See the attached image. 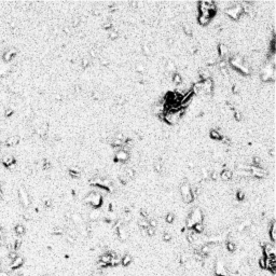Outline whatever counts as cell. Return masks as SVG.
I'll use <instances>...</instances> for the list:
<instances>
[{
    "label": "cell",
    "instance_id": "cell-7",
    "mask_svg": "<svg viewBox=\"0 0 276 276\" xmlns=\"http://www.w3.org/2000/svg\"><path fill=\"white\" fill-rule=\"evenodd\" d=\"M215 15V13L209 12V11H203V12H200L199 17H197V22L201 26H206L210 23L211 17Z\"/></svg>",
    "mask_w": 276,
    "mask_h": 276
},
{
    "label": "cell",
    "instance_id": "cell-51",
    "mask_svg": "<svg viewBox=\"0 0 276 276\" xmlns=\"http://www.w3.org/2000/svg\"><path fill=\"white\" fill-rule=\"evenodd\" d=\"M3 271V267H2V261L0 260V272H2Z\"/></svg>",
    "mask_w": 276,
    "mask_h": 276
},
{
    "label": "cell",
    "instance_id": "cell-41",
    "mask_svg": "<svg viewBox=\"0 0 276 276\" xmlns=\"http://www.w3.org/2000/svg\"><path fill=\"white\" fill-rule=\"evenodd\" d=\"M89 65H90V60H89V58H83V60H82V67H83V68H85V67H87Z\"/></svg>",
    "mask_w": 276,
    "mask_h": 276
},
{
    "label": "cell",
    "instance_id": "cell-19",
    "mask_svg": "<svg viewBox=\"0 0 276 276\" xmlns=\"http://www.w3.org/2000/svg\"><path fill=\"white\" fill-rule=\"evenodd\" d=\"M18 141H20V137L18 136H11V137H9V138H7L6 145L9 146V147H12V146L17 145Z\"/></svg>",
    "mask_w": 276,
    "mask_h": 276
},
{
    "label": "cell",
    "instance_id": "cell-18",
    "mask_svg": "<svg viewBox=\"0 0 276 276\" xmlns=\"http://www.w3.org/2000/svg\"><path fill=\"white\" fill-rule=\"evenodd\" d=\"M120 263H121V257L118 256L117 253H114V252H112V253H111V260H110L109 265L117 267V265H119Z\"/></svg>",
    "mask_w": 276,
    "mask_h": 276
},
{
    "label": "cell",
    "instance_id": "cell-6",
    "mask_svg": "<svg viewBox=\"0 0 276 276\" xmlns=\"http://www.w3.org/2000/svg\"><path fill=\"white\" fill-rule=\"evenodd\" d=\"M215 274L217 276H229V272L226 267V263L221 259H218L216 261V263H215Z\"/></svg>",
    "mask_w": 276,
    "mask_h": 276
},
{
    "label": "cell",
    "instance_id": "cell-36",
    "mask_svg": "<svg viewBox=\"0 0 276 276\" xmlns=\"http://www.w3.org/2000/svg\"><path fill=\"white\" fill-rule=\"evenodd\" d=\"M109 37H110V39L114 40V39H117L119 37V33H118L117 30H112V31H109Z\"/></svg>",
    "mask_w": 276,
    "mask_h": 276
},
{
    "label": "cell",
    "instance_id": "cell-34",
    "mask_svg": "<svg viewBox=\"0 0 276 276\" xmlns=\"http://www.w3.org/2000/svg\"><path fill=\"white\" fill-rule=\"evenodd\" d=\"M162 168H163V164H162V162H161V161H157V162L154 163V169L157 173H160L161 170H162Z\"/></svg>",
    "mask_w": 276,
    "mask_h": 276
},
{
    "label": "cell",
    "instance_id": "cell-37",
    "mask_svg": "<svg viewBox=\"0 0 276 276\" xmlns=\"http://www.w3.org/2000/svg\"><path fill=\"white\" fill-rule=\"evenodd\" d=\"M166 69H167V70H169V71H172V70H175V64H174V63H173L172 60H169V62L167 63Z\"/></svg>",
    "mask_w": 276,
    "mask_h": 276
},
{
    "label": "cell",
    "instance_id": "cell-33",
    "mask_svg": "<svg viewBox=\"0 0 276 276\" xmlns=\"http://www.w3.org/2000/svg\"><path fill=\"white\" fill-rule=\"evenodd\" d=\"M174 220H175V216H174V214H167L166 217H165V221H166L167 223H173L174 222Z\"/></svg>",
    "mask_w": 276,
    "mask_h": 276
},
{
    "label": "cell",
    "instance_id": "cell-44",
    "mask_svg": "<svg viewBox=\"0 0 276 276\" xmlns=\"http://www.w3.org/2000/svg\"><path fill=\"white\" fill-rule=\"evenodd\" d=\"M184 33H187V35H191V28H189V26H188V25H184Z\"/></svg>",
    "mask_w": 276,
    "mask_h": 276
},
{
    "label": "cell",
    "instance_id": "cell-32",
    "mask_svg": "<svg viewBox=\"0 0 276 276\" xmlns=\"http://www.w3.org/2000/svg\"><path fill=\"white\" fill-rule=\"evenodd\" d=\"M146 233H147V235H149V236H153V235L155 234V228H152V226H149L148 228L146 229Z\"/></svg>",
    "mask_w": 276,
    "mask_h": 276
},
{
    "label": "cell",
    "instance_id": "cell-23",
    "mask_svg": "<svg viewBox=\"0 0 276 276\" xmlns=\"http://www.w3.org/2000/svg\"><path fill=\"white\" fill-rule=\"evenodd\" d=\"M269 235H270V238L272 242H274V240H276V236H275V221H273V222L271 223L270 228H269Z\"/></svg>",
    "mask_w": 276,
    "mask_h": 276
},
{
    "label": "cell",
    "instance_id": "cell-2",
    "mask_svg": "<svg viewBox=\"0 0 276 276\" xmlns=\"http://www.w3.org/2000/svg\"><path fill=\"white\" fill-rule=\"evenodd\" d=\"M85 203L93 206L94 208L100 207L103 204V196L98 191H92L85 196Z\"/></svg>",
    "mask_w": 276,
    "mask_h": 276
},
{
    "label": "cell",
    "instance_id": "cell-21",
    "mask_svg": "<svg viewBox=\"0 0 276 276\" xmlns=\"http://www.w3.org/2000/svg\"><path fill=\"white\" fill-rule=\"evenodd\" d=\"M2 162L3 164L6 165V166H11V165H13L15 162V159L13 155H6V157L2 159Z\"/></svg>",
    "mask_w": 276,
    "mask_h": 276
},
{
    "label": "cell",
    "instance_id": "cell-5",
    "mask_svg": "<svg viewBox=\"0 0 276 276\" xmlns=\"http://www.w3.org/2000/svg\"><path fill=\"white\" fill-rule=\"evenodd\" d=\"M181 114L179 112V109L177 111H170V112H165L163 114V121L167 122L168 124H176L180 120Z\"/></svg>",
    "mask_w": 276,
    "mask_h": 276
},
{
    "label": "cell",
    "instance_id": "cell-30",
    "mask_svg": "<svg viewBox=\"0 0 276 276\" xmlns=\"http://www.w3.org/2000/svg\"><path fill=\"white\" fill-rule=\"evenodd\" d=\"M138 224H139V226H141L143 229H147L149 226V221L143 218V219H141V220L138 221Z\"/></svg>",
    "mask_w": 276,
    "mask_h": 276
},
{
    "label": "cell",
    "instance_id": "cell-47",
    "mask_svg": "<svg viewBox=\"0 0 276 276\" xmlns=\"http://www.w3.org/2000/svg\"><path fill=\"white\" fill-rule=\"evenodd\" d=\"M244 196H245V194H244V192H242V191H238L237 192V199L238 200H243Z\"/></svg>",
    "mask_w": 276,
    "mask_h": 276
},
{
    "label": "cell",
    "instance_id": "cell-11",
    "mask_svg": "<svg viewBox=\"0 0 276 276\" xmlns=\"http://www.w3.org/2000/svg\"><path fill=\"white\" fill-rule=\"evenodd\" d=\"M128 159H130V152L128 151H126V150H124V149H122V148L117 151L116 157H114V160H116L117 162L123 163V162H126Z\"/></svg>",
    "mask_w": 276,
    "mask_h": 276
},
{
    "label": "cell",
    "instance_id": "cell-48",
    "mask_svg": "<svg viewBox=\"0 0 276 276\" xmlns=\"http://www.w3.org/2000/svg\"><path fill=\"white\" fill-rule=\"evenodd\" d=\"M12 112H13L12 109H7L6 112H4V116H6V117H10L11 114H12Z\"/></svg>",
    "mask_w": 276,
    "mask_h": 276
},
{
    "label": "cell",
    "instance_id": "cell-20",
    "mask_svg": "<svg viewBox=\"0 0 276 276\" xmlns=\"http://www.w3.org/2000/svg\"><path fill=\"white\" fill-rule=\"evenodd\" d=\"M110 260H111V253L108 252V253H104V255L100 257V263L103 265H109Z\"/></svg>",
    "mask_w": 276,
    "mask_h": 276
},
{
    "label": "cell",
    "instance_id": "cell-12",
    "mask_svg": "<svg viewBox=\"0 0 276 276\" xmlns=\"http://www.w3.org/2000/svg\"><path fill=\"white\" fill-rule=\"evenodd\" d=\"M214 91V82L211 79H207V80L203 81V93H205L206 95H210Z\"/></svg>",
    "mask_w": 276,
    "mask_h": 276
},
{
    "label": "cell",
    "instance_id": "cell-14",
    "mask_svg": "<svg viewBox=\"0 0 276 276\" xmlns=\"http://www.w3.org/2000/svg\"><path fill=\"white\" fill-rule=\"evenodd\" d=\"M23 263H24V259L22 258V257H16V258L14 259V260H12V261L10 262L9 267L12 269V270H14V269H18V267H21L22 265H23Z\"/></svg>",
    "mask_w": 276,
    "mask_h": 276
},
{
    "label": "cell",
    "instance_id": "cell-22",
    "mask_svg": "<svg viewBox=\"0 0 276 276\" xmlns=\"http://www.w3.org/2000/svg\"><path fill=\"white\" fill-rule=\"evenodd\" d=\"M132 263V256L131 255H124L121 258V264L123 267H128Z\"/></svg>",
    "mask_w": 276,
    "mask_h": 276
},
{
    "label": "cell",
    "instance_id": "cell-13",
    "mask_svg": "<svg viewBox=\"0 0 276 276\" xmlns=\"http://www.w3.org/2000/svg\"><path fill=\"white\" fill-rule=\"evenodd\" d=\"M249 170H250L251 176H255L257 178H262V177H264V176L267 175L265 170H264L263 168H261V167H258V166H250Z\"/></svg>",
    "mask_w": 276,
    "mask_h": 276
},
{
    "label": "cell",
    "instance_id": "cell-38",
    "mask_svg": "<svg viewBox=\"0 0 276 276\" xmlns=\"http://www.w3.org/2000/svg\"><path fill=\"white\" fill-rule=\"evenodd\" d=\"M163 240H165V242H169V240H172V235H170V233L165 232V233L163 234Z\"/></svg>",
    "mask_w": 276,
    "mask_h": 276
},
{
    "label": "cell",
    "instance_id": "cell-45",
    "mask_svg": "<svg viewBox=\"0 0 276 276\" xmlns=\"http://www.w3.org/2000/svg\"><path fill=\"white\" fill-rule=\"evenodd\" d=\"M136 68H137V71L143 72V69H145V67H143V65H141V64H138V65L136 66Z\"/></svg>",
    "mask_w": 276,
    "mask_h": 276
},
{
    "label": "cell",
    "instance_id": "cell-15",
    "mask_svg": "<svg viewBox=\"0 0 276 276\" xmlns=\"http://www.w3.org/2000/svg\"><path fill=\"white\" fill-rule=\"evenodd\" d=\"M218 53H219V58H226L229 55V49L226 44L220 43L218 45Z\"/></svg>",
    "mask_w": 276,
    "mask_h": 276
},
{
    "label": "cell",
    "instance_id": "cell-26",
    "mask_svg": "<svg viewBox=\"0 0 276 276\" xmlns=\"http://www.w3.org/2000/svg\"><path fill=\"white\" fill-rule=\"evenodd\" d=\"M71 219H72V221H74V224H82L83 223V219H82V217L80 216V215H78V214H74L71 216Z\"/></svg>",
    "mask_w": 276,
    "mask_h": 276
},
{
    "label": "cell",
    "instance_id": "cell-50",
    "mask_svg": "<svg viewBox=\"0 0 276 276\" xmlns=\"http://www.w3.org/2000/svg\"><path fill=\"white\" fill-rule=\"evenodd\" d=\"M0 276H9V274L7 273V272H0Z\"/></svg>",
    "mask_w": 276,
    "mask_h": 276
},
{
    "label": "cell",
    "instance_id": "cell-46",
    "mask_svg": "<svg viewBox=\"0 0 276 276\" xmlns=\"http://www.w3.org/2000/svg\"><path fill=\"white\" fill-rule=\"evenodd\" d=\"M234 117H235V119L237 120V121H240V120H242V116H240V112H238V111L234 112Z\"/></svg>",
    "mask_w": 276,
    "mask_h": 276
},
{
    "label": "cell",
    "instance_id": "cell-35",
    "mask_svg": "<svg viewBox=\"0 0 276 276\" xmlns=\"http://www.w3.org/2000/svg\"><path fill=\"white\" fill-rule=\"evenodd\" d=\"M143 53L147 54V55H150V54H151V50H150V47H149V45L147 44V43L143 45Z\"/></svg>",
    "mask_w": 276,
    "mask_h": 276
},
{
    "label": "cell",
    "instance_id": "cell-39",
    "mask_svg": "<svg viewBox=\"0 0 276 276\" xmlns=\"http://www.w3.org/2000/svg\"><path fill=\"white\" fill-rule=\"evenodd\" d=\"M259 265L263 269H265V257H262V258L259 259Z\"/></svg>",
    "mask_w": 276,
    "mask_h": 276
},
{
    "label": "cell",
    "instance_id": "cell-10",
    "mask_svg": "<svg viewBox=\"0 0 276 276\" xmlns=\"http://www.w3.org/2000/svg\"><path fill=\"white\" fill-rule=\"evenodd\" d=\"M264 251V257L267 259H275V247L273 244L267 243L264 245L263 248Z\"/></svg>",
    "mask_w": 276,
    "mask_h": 276
},
{
    "label": "cell",
    "instance_id": "cell-53",
    "mask_svg": "<svg viewBox=\"0 0 276 276\" xmlns=\"http://www.w3.org/2000/svg\"><path fill=\"white\" fill-rule=\"evenodd\" d=\"M252 276H258V275H252Z\"/></svg>",
    "mask_w": 276,
    "mask_h": 276
},
{
    "label": "cell",
    "instance_id": "cell-28",
    "mask_svg": "<svg viewBox=\"0 0 276 276\" xmlns=\"http://www.w3.org/2000/svg\"><path fill=\"white\" fill-rule=\"evenodd\" d=\"M14 231H15V233H16V234L22 235V234H24V233H25V228H24V226H23V224H16V226H15V228H14Z\"/></svg>",
    "mask_w": 276,
    "mask_h": 276
},
{
    "label": "cell",
    "instance_id": "cell-42",
    "mask_svg": "<svg viewBox=\"0 0 276 276\" xmlns=\"http://www.w3.org/2000/svg\"><path fill=\"white\" fill-rule=\"evenodd\" d=\"M103 26H104L105 29H110V28L112 27V23H111V22H106V23H104Z\"/></svg>",
    "mask_w": 276,
    "mask_h": 276
},
{
    "label": "cell",
    "instance_id": "cell-27",
    "mask_svg": "<svg viewBox=\"0 0 276 276\" xmlns=\"http://www.w3.org/2000/svg\"><path fill=\"white\" fill-rule=\"evenodd\" d=\"M209 135H210V137L211 138H214V139H217V140L222 139V135L220 134V132L218 131V130H211Z\"/></svg>",
    "mask_w": 276,
    "mask_h": 276
},
{
    "label": "cell",
    "instance_id": "cell-52",
    "mask_svg": "<svg viewBox=\"0 0 276 276\" xmlns=\"http://www.w3.org/2000/svg\"><path fill=\"white\" fill-rule=\"evenodd\" d=\"M43 276H52V275H43Z\"/></svg>",
    "mask_w": 276,
    "mask_h": 276
},
{
    "label": "cell",
    "instance_id": "cell-3",
    "mask_svg": "<svg viewBox=\"0 0 276 276\" xmlns=\"http://www.w3.org/2000/svg\"><path fill=\"white\" fill-rule=\"evenodd\" d=\"M224 13L228 15L229 17L233 18V20H238V18H240L245 14L243 8L240 6V3L238 2H234L233 6H231L230 8L224 10Z\"/></svg>",
    "mask_w": 276,
    "mask_h": 276
},
{
    "label": "cell",
    "instance_id": "cell-24",
    "mask_svg": "<svg viewBox=\"0 0 276 276\" xmlns=\"http://www.w3.org/2000/svg\"><path fill=\"white\" fill-rule=\"evenodd\" d=\"M172 79H173L174 84H176V85H180V84L182 83V78H181L180 74H177V72L172 74Z\"/></svg>",
    "mask_w": 276,
    "mask_h": 276
},
{
    "label": "cell",
    "instance_id": "cell-17",
    "mask_svg": "<svg viewBox=\"0 0 276 276\" xmlns=\"http://www.w3.org/2000/svg\"><path fill=\"white\" fill-rule=\"evenodd\" d=\"M15 54H16V51H15L14 49H10L9 51L4 52V54H3V60H6V62H10V60L15 56Z\"/></svg>",
    "mask_w": 276,
    "mask_h": 276
},
{
    "label": "cell",
    "instance_id": "cell-29",
    "mask_svg": "<svg viewBox=\"0 0 276 276\" xmlns=\"http://www.w3.org/2000/svg\"><path fill=\"white\" fill-rule=\"evenodd\" d=\"M235 248H236V246H235V243L234 242H231V240H229V242H226V249L229 250V251H234Z\"/></svg>",
    "mask_w": 276,
    "mask_h": 276
},
{
    "label": "cell",
    "instance_id": "cell-31",
    "mask_svg": "<svg viewBox=\"0 0 276 276\" xmlns=\"http://www.w3.org/2000/svg\"><path fill=\"white\" fill-rule=\"evenodd\" d=\"M99 216H100V213L98 210H93L91 214H90V218L92 220H97L98 218H99Z\"/></svg>",
    "mask_w": 276,
    "mask_h": 276
},
{
    "label": "cell",
    "instance_id": "cell-54",
    "mask_svg": "<svg viewBox=\"0 0 276 276\" xmlns=\"http://www.w3.org/2000/svg\"><path fill=\"white\" fill-rule=\"evenodd\" d=\"M0 150H1V147H0Z\"/></svg>",
    "mask_w": 276,
    "mask_h": 276
},
{
    "label": "cell",
    "instance_id": "cell-43",
    "mask_svg": "<svg viewBox=\"0 0 276 276\" xmlns=\"http://www.w3.org/2000/svg\"><path fill=\"white\" fill-rule=\"evenodd\" d=\"M17 257V255L15 253V252H13V251H11L10 252V255H9V259H10V261H12V260H14L15 258Z\"/></svg>",
    "mask_w": 276,
    "mask_h": 276
},
{
    "label": "cell",
    "instance_id": "cell-8",
    "mask_svg": "<svg viewBox=\"0 0 276 276\" xmlns=\"http://www.w3.org/2000/svg\"><path fill=\"white\" fill-rule=\"evenodd\" d=\"M18 197H20V201H21V204L24 206V207H28L30 205V199H29V195H28V193L26 192V190H25L24 188H21L20 190H18Z\"/></svg>",
    "mask_w": 276,
    "mask_h": 276
},
{
    "label": "cell",
    "instance_id": "cell-1",
    "mask_svg": "<svg viewBox=\"0 0 276 276\" xmlns=\"http://www.w3.org/2000/svg\"><path fill=\"white\" fill-rule=\"evenodd\" d=\"M203 219H204V216H203L202 210L199 207H194L193 209H191L189 217L187 218V226L192 229L196 223L203 222Z\"/></svg>",
    "mask_w": 276,
    "mask_h": 276
},
{
    "label": "cell",
    "instance_id": "cell-49",
    "mask_svg": "<svg viewBox=\"0 0 276 276\" xmlns=\"http://www.w3.org/2000/svg\"><path fill=\"white\" fill-rule=\"evenodd\" d=\"M101 64H103V65H108V64H109V60H106V58H105V60L103 58V60H101Z\"/></svg>",
    "mask_w": 276,
    "mask_h": 276
},
{
    "label": "cell",
    "instance_id": "cell-40",
    "mask_svg": "<svg viewBox=\"0 0 276 276\" xmlns=\"http://www.w3.org/2000/svg\"><path fill=\"white\" fill-rule=\"evenodd\" d=\"M69 175L72 176V177H79V175H80V174H79V172H78V170L70 169V170H69Z\"/></svg>",
    "mask_w": 276,
    "mask_h": 276
},
{
    "label": "cell",
    "instance_id": "cell-16",
    "mask_svg": "<svg viewBox=\"0 0 276 276\" xmlns=\"http://www.w3.org/2000/svg\"><path fill=\"white\" fill-rule=\"evenodd\" d=\"M220 178L222 181H229L233 178V173L230 169H223L222 172L220 173Z\"/></svg>",
    "mask_w": 276,
    "mask_h": 276
},
{
    "label": "cell",
    "instance_id": "cell-4",
    "mask_svg": "<svg viewBox=\"0 0 276 276\" xmlns=\"http://www.w3.org/2000/svg\"><path fill=\"white\" fill-rule=\"evenodd\" d=\"M180 194L181 197L186 203H191L194 199L192 193V188H191L190 184L188 181L184 180L182 184H180Z\"/></svg>",
    "mask_w": 276,
    "mask_h": 276
},
{
    "label": "cell",
    "instance_id": "cell-9",
    "mask_svg": "<svg viewBox=\"0 0 276 276\" xmlns=\"http://www.w3.org/2000/svg\"><path fill=\"white\" fill-rule=\"evenodd\" d=\"M117 232H118V236L121 240L125 242L130 237V232H128L127 228L123 224H118V228H117Z\"/></svg>",
    "mask_w": 276,
    "mask_h": 276
},
{
    "label": "cell",
    "instance_id": "cell-25",
    "mask_svg": "<svg viewBox=\"0 0 276 276\" xmlns=\"http://www.w3.org/2000/svg\"><path fill=\"white\" fill-rule=\"evenodd\" d=\"M192 230L194 231V233H203V232L205 231V226L203 224V222H201V223H196L195 226H193L192 228Z\"/></svg>",
    "mask_w": 276,
    "mask_h": 276
}]
</instances>
